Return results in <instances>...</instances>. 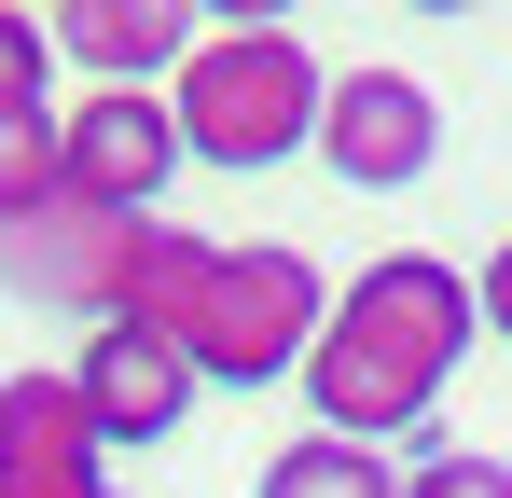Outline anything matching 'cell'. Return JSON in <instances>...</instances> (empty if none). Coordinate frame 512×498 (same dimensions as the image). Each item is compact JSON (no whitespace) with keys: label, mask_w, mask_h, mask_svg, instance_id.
<instances>
[{"label":"cell","mask_w":512,"mask_h":498,"mask_svg":"<svg viewBox=\"0 0 512 498\" xmlns=\"http://www.w3.org/2000/svg\"><path fill=\"white\" fill-rule=\"evenodd\" d=\"M471 263H443V249H388V263H360L333 291V332H319V360H305V415L333 429V443H416L443 388H457V360H471Z\"/></svg>","instance_id":"1"},{"label":"cell","mask_w":512,"mask_h":498,"mask_svg":"<svg viewBox=\"0 0 512 498\" xmlns=\"http://www.w3.org/2000/svg\"><path fill=\"white\" fill-rule=\"evenodd\" d=\"M167 111H180V153H194V166L263 180V166L319 153L333 70H319V56H305V28H277V14H208V42L180 56Z\"/></svg>","instance_id":"2"},{"label":"cell","mask_w":512,"mask_h":498,"mask_svg":"<svg viewBox=\"0 0 512 498\" xmlns=\"http://www.w3.org/2000/svg\"><path fill=\"white\" fill-rule=\"evenodd\" d=\"M333 291L346 277H319L291 236H222L194 319H180V360H194L208 388H291V374L319 360V332H333Z\"/></svg>","instance_id":"3"},{"label":"cell","mask_w":512,"mask_h":498,"mask_svg":"<svg viewBox=\"0 0 512 498\" xmlns=\"http://www.w3.org/2000/svg\"><path fill=\"white\" fill-rule=\"evenodd\" d=\"M139 249H153V222L56 194L42 222H14V236H0V291H14V305H42V319L111 332V319H125V291H139Z\"/></svg>","instance_id":"4"},{"label":"cell","mask_w":512,"mask_h":498,"mask_svg":"<svg viewBox=\"0 0 512 498\" xmlns=\"http://www.w3.org/2000/svg\"><path fill=\"white\" fill-rule=\"evenodd\" d=\"M56 125H70V194H84V208H125V222L167 208V180H180L167 83H153V97H139V83H97V97H70Z\"/></svg>","instance_id":"5"},{"label":"cell","mask_w":512,"mask_h":498,"mask_svg":"<svg viewBox=\"0 0 512 498\" xmlns=\"http://www.w3.org/2000/svg\"><path fill=\"white\" fill-rule=\"evenodd\" d=\"M429 153H443V97L416 70H333L319 166H333L346 194H402V180H429Z\"/></svg>","instance_id":"6"},{"label":"cell","mask_w":512,"mask_h":498,"mask_svg":"<svg viewBox=\"0 0 512 498\" xmlns=\"http://www.w3.org/2000/svg\"><path fill=\"white\" fill-rule=\"evenodd\" d=\"M0 498H111V443H97L70 360L0 374Z\"/></svg>","instance_id":"7"},{"label":"cell","mask_w":512,"mask_h":498,"mask_svg":"<svg viewBox=\"0 0 512 498\" xmlns=\"http://www.w3.org/2000/svg\"><path fill=\"white\" fill-rule=\"evenodd\" d=\"M70 388H84V415H97V443L111 457H139V443H180V415H194V360H180V332H139V319H111V332H84L70 346Z\"/></svg>","instance_id":"8"},{"label":"cell","mask_w":512,"mask_h":498,"mask_svg":"<svg viewBox=\"0 0 512 498\" xmlns=\"http://www.w3.org/2000/svg\"><path fill=\"white\" fill-rule=\"evenodd\" d=\"M194 42H208L194 0H70V14H56V56H70L84 83H139V97H153V70L180 83Z\"/></svg>","instance_id":"9"},{"label":"cell","mask_w":512,"mask_h":498,"mask_svg":"<svg viewBox=\"0 0 512 498\" xmlns=\"http://www.w3.org/2000/svg\"><path fill=\"white\" fill-rule=\"evenodd\" d=\"M250 498H402V471L374 457V443H333V429H305V443H277L263 457Z\"/></svg>","instance_id":"10"},{"label":"cell","mask_w":512,"mask_h":498,"mask_svg":"<svg viewBox=\"0 0 512 498\" xmlns=\"http://www.w3.org/2000/svg\"><path fill=\"white\" fill-rule=\"evenodd\" d=\"M56 194H70V125L56 111H0V236L42 222Z\"/></svg>","instance_id":"11"},{"label":"cell","mask_w":512,"mask_h":498,"mask_svg":"<svg viewBox=\"0 0 512 498\" xmlns=\"http://www.w3.org/2000/svg\"><path fill=\"white\" fill-rule=\"evenodd\" d=\"M0 111H56V14L0 0Z\"/></svg>","instance_id":"12"},{"label":"cell","mask_w":512,"mask_h":498,"mask_svg":"<svg viewBox=\"0 0 512 498\" xmlns=\"http://www.w3.org/2000/svg\"><path fill=\"white\" fill-rule=\"evenodd\" d=\"M402 498H512V457H471V443H429L416 471H402Z\"/></svg>","instance_id":"13"},{"label":"cell","mask_w":512,"mask_h":498,"mask_svg":"<svg viewBox=\"0 0 512 498\" xmlns=\"http://www.w3.org/2000/svg\"><path fill=\"white\" fill-rule=\"evenodd\" d=\"M471 305H485V332H499V346H512V236L485 249V263H471Z\"/></svg>","instance_id":"14"},{"label":"cell","mask_w":512,"mask_h":498,"mask_svg":"<svg viewBox=\"0 0 512 498\" xmlns=\"http://www.w3.org/2000/svg\"><path fill=\"white\" fill-rule=\"evenodd\" d=\"M111 498H125V485H111Z\"/></svg>","instance_id":"15"}]
</instances>
